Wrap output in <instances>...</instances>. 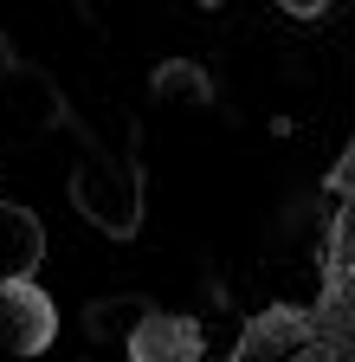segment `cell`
Instances as JSON below:
<instances>
[{
    "label": "cell",
    "instance_id": "6da1fadb",
    "mask_svg": "<svg viewBox=\"0 0 355 362\" xmlns=\"http://www.w3.org/2000/svg\"><path fill=\"white\" fill-rule=\"evenodd\" d=\"M0 317H7V349L13 356H39V349H52V337H59V304L32 279H7V285H0Z\"/></svg>",
    "mask_w": 355,
    "mask_h": 362
},
{
    "label": "cell",
    "instance_id": "7a4b0ae2",
    "mask_svg": "<svg viewBox=\"0 0 355 362\" xmlns=\"http://www.w3.org/2000/svg\"><path fill=\"white\" fill-rule=\"evenodd\" d=\"M129 362H200L207 356V337L194 317H174V310H149L136 330H129Z\"/></svg>",
    "mask_w": 355,
    "mask_h": 362
},
{
    "label": "cell",
    "instance_id": "3957f363",
    "mask_svg": "<svg viewBox=\"0 0 355 362\" xmlns=\"http://www.w3.org/2000/svg\"><path fill=\"white\" fill-rule=\"evenodd\" d=\"M155 98H174V104H207V78L194 65H162L155 71Z\"/></svg>",
    "mask_w": 355,
    "mask_h": 362
}]
</instances>
